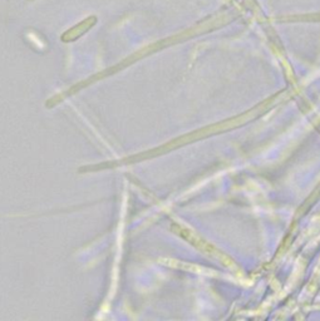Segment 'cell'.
<instances>
[{
  "label": "cell",
  "mask_w": 320,
  "mask_h": 321,
  "mask_svg": "<svg viewBox=\"0 0 320 321\" xmlns=\"http://www.w3.org/2000/svg\"><path fill=\"white\" fill-rule=\"evenodd\" d=\"M97 16L96 15H89L87 18H84L83 20L78 21L76 26L68 28L65 32H63V34L60 35V41L68 44L73 43V41L78 40L79 38L83 37L84 34H87L93 27L97 24Z\"/></svg>",
  "instance_id": "obj_1"
}]
</instances>
